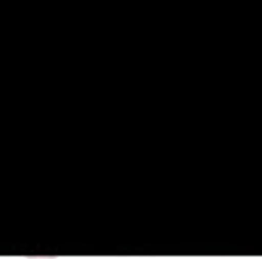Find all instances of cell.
Instances as JSON below:
<instances>
[{
	"instance_id": "1",
	"label": "cell",
	"mask_w": 262,
	"mask_h": 259,
	"mask_svg": "<svg viewBox=\"0 0 262 259\" xmlns=\"http://www.w3.org/2000/svg\"><path fill=\"white\" fill-rule=\"evenodd\" d=\"M28 259H52V256H28Z\"/></svg>"
}]
</instances>
